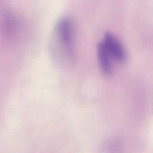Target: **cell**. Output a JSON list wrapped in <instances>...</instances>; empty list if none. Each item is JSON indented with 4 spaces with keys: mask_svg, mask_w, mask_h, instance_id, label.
<instances>
[{
    "mask_svg": "<svg viewBox=\"0 0 153 153\" xmlns=\"http://www.w3.org/2000/svg\"><path fill=\"white\" fill-rule=\"evenodd\" d=\"M74 25L68 17H63L57 23L51 42L53 53L59 60L71 62L74 58L73 41Z\"/></svg>",
    "mask_w": 153,
    "mask_h": 153,
    "instance_id": "obj_1",
    "label": "cell"
},
{
    "mask_svg": "<svg viewBox=\"0 0 153 153\" xmlns=\"http://www.w3.org/2000/svg\"><path fill=\"white\" fill-rule=\"evenodd\" d=\"M102 43L111 57L120 62L126 60L127 56L125 50L118 38L112 33H105Z\"/></svg>",
    "mask_w": 153,
    "mask_h": 153,
    "instance_id": "obj_2",
    "label": "cell"
},
{
    "mask_svg": "<svg viewBox=\"0 0 153 153\" xmlns=\"http://www.w3.org/2000/svg\"><path fill=\"white\" fill-rule=\"evenodd\" d=\"M97 54L99 65L101 71L105 74L109 75L112 72L111 56L105 48L102 42H99L97 44Z\"/></svg>",
    "mask_w": 153,
    "mask_h": 153,
    "instance_id": "obj_3",
    "label": "cell"
}]
</instances>
